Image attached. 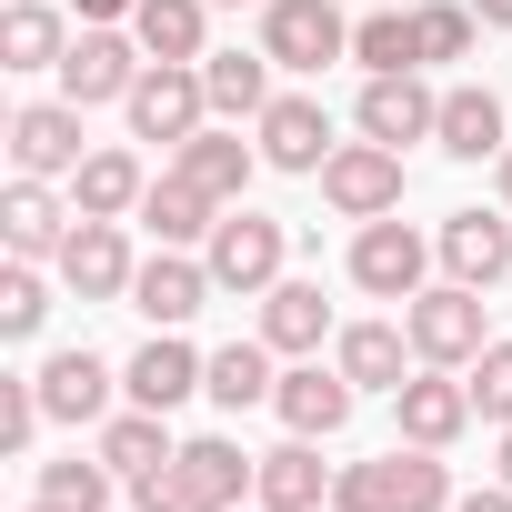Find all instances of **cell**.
Segmentation results:
<instances>
[{
	"instance_id": "obj_1",
	"label": "cell",
	"mask_w": 512,
	"mask_h": 512,
	"mask_svg": "<svg viewBox=\"0 0 512 512\" xmlns=\"http://www.w3.org/2000/svg\"><path fill=\"white\" fill-rule=\"evenodd\" d=\"M251 472H262V452H241L231 432H201V442H181L161 472H141L121 492H131V512H241Z\"/></svg>"
},
{
	"instance_id": "obj_2",
	"label": "cell",
	"mask_w": 512,
	"mask_h": 512,
	"mask_svg": "<svg viewBox=\"0 0 512 512\" xmlns=\"http://www.w3.org/2000/svg\"><path fill=\"white\" fill-rule=\"evenodd\" d=\"M452 462L422 442H392L382 462H342L332 472V512H452Z\"/></svg>"
},
{
	"instance_id": "obj_3",
	"label": "cell",
	"mask_w": 512,
	"mask_h": 512,
	"mask_svg": "<svg viewBox=\"0 0 512 512\" xmlns=\"http://www.w3.org/2000/svg\"><path fill=\"white\" fill-rule=\"evenodd\" d=\"M201 262H211V282L221 292H241V302H262L282 272H292V231L272 221V211H251V201H231L221 221H211V241H201Z\"/></svg>"
},
{
	"instance_id": "obj_4",
	"label": "cell",
	"mask_w": 512,
	"mask_h": 512,
	"mask_svg": "<svg viewBox=\"0 0 512 512\" xmlns=\"http://www.w3.org/2000/svg\"><path fill=\"white\" fill-rule=\"evenodd\" d=\"M402 332H412V352H422V362L462 372V362L492 342V302H482L472 282H422V292L402 302Z\"/></svg>"
},
{
	"instance_id": "obj_5",
	"label": "cell",
	"mask_w": 512,
	"mask_h": 512,
	"mask_svg": "<svg viewBox=\"0 0 512 512\" xmlns=\"http://www.w3.org/2000/svg\"><path fill=\"white\" fill-rule=\"evenodd\" d=\"M432 262H442V251H432V231H412L402 211H382V221H362L352 231V292H372V302H412L422 282H432Z\"/></svg>"
},
{
	"instance_id": "obj_6",
	"label": "cell",
	"mask_w": 512,
	"mask_h": 512,
	"mask_svg": "<svg viewBox=\"0 0 512 512\" xmlns=\"http://www.w3.org/2000/svg\"><path fill=\"white\" fill-rule=\"evenodd\" d=\"M151 71V51L131 41V21H81L71 51H61V101L101 111V101H131V81Z\"/></svg>"
},
{
	"instance_id": "obj_7",
	"label": "cell",
	"mask_w": 512,
	"mask_h": 512,
	"mask_svg": "<svg viewBox=\"0 0 512 512\" xmlns=\"http://www.w3.org/2000/svg\"><path fill=\"white\" fill-rule=\"evenodd\" d=\"M121 121H131V141H161V151H181V141L211 121V81H201V61H151V71L131 81Z\"/></svg>"
},
{
	"instance_id": "obj_8",
	"label": "cell",
	"mask_w": 512,
	"mask_h": 512,
	"mask_svg": "<svg viewBox=\"0 0 512 512\" xmlns=\"http://www.w3.org/2000/svg\"><path fill=\"white\" fill-rule=\"evenodd\" d=\"M262 51H272V71L322 81L332 61H352V21L332 0H262Z\"/></svg>"
},
{
	"instance_id": "obj_9",
	"label": "cell",
	"mask_w": 512,
	"mask_h": 512,
	"mask_svg": "<svg viewBox=\"0 0 512 512\" xmlns=\"http://www.w3.org/2000/svg\"><path fill=\"white\" fill-rule=\"evenodd\" d=\"M61 292L71 302H131V272H141V251H131V231L121 221H71V241H61Z\"/></svg>"
},
{
	"instance_id": "obj_10",
	"label": "cell",
	"mask_w": 512,
	"mask_h": 512,
	"mask_svg": "<svg viewBox=\"0 0 512 512\" xmlns=\"http://www.w3.org/2000/svg\"><path fill=\"white\" fill-rule=\"evenodd\" d=\"M352 121H362V141L412 151V141H432V131H442V91H432L422 71H372V81H362V101H352Z\"/></svg>"
},
{
	"instance_id": "obj_11",
	"label": "cell",
	"mask_w": 512,
	"mask_h": 512,
	"mask_svg": "<svg viewBox=\"0 0 512 512\" xmlns=\"http://www.w3.org/2000/svg\"><path fill=\"white\" fill-rule=\"evenodd\" d=\"M322 201H332L342 221L402 211V151H392V141H342V151L322 161Z\"/></svg>"
},
{
	"instance_id": "obj_12",
	"label": "cell",
	"mask_w": 512,
	"mask_h": 512,
	"mask_svg": "<svg viewBox=\"0 0 512 512\" xmlns=\"http://www.w3.org/2000/svg\"><path fill=\"white\" fill-rule=\"evenodd\" d=\"M392 422H402V442H422V452H452L482 412H472V382L462 372H442V362H422L402 392H392Z\"/></svg>"
},
{
	"instance_id": "obj_13",
	"label": "cell",
	"mask_w": 512,
	"mask_h": 512,
	"mask_svg": "<svg viewBox=\"0 0 512 512\" xmlns=\"http://www.w3.org/2000/svg\"><path fill=\"white\" fill-rule=\"evenodd\" d=\"M251 141H262L272 171H302V181H322V161L342 151V141H332V111H322L312 91H272V111L251 121Z\"/></svg>"
},
{
	"instance_id": "obj_14",
	"label": "cell",
	"mask_w": 512,
	"mask_h": 512,
	"mask_svg": "<svg viewBox=\"0 0 512 512\" xmlns=\"http://www.w3.org/2000/svg\"><path fill=\"white\" fill-rule=\"evenodd\" d=\"M31 382H41V402H51V422H71V432H81V422L101 432V422L121 412V372H111V362H101L91 342H71V352H51V362H41Z\"/></svg>"
},
{
	"instance_id": "obj_15",
	"label": "cell",
	"mask_w": 512,
	"mask_h": 512,
	"mask_svg": "<svg viewBox=\"0 0 512 512\" xmlns=\"http://www.w3.org/2000/svg\"><path fill=\"white\" fill-rule=\"evenodd\" d=\"M352 402H362V392H352V372H342V362H322V352H312V362H292V372L272 382V412H282V432H302V442H332V432L352 422Z\"/></svg>"
},
{
	"instance_id": "obj_16",
	"label": "cell",
	"mask_w": 512,
	"mask_h": 512,
	"mask_svg": "<svg viewBox=\"0 0 512 512\" xmlns=\"http://www.w3.org/2000/svg\"><path fill=\"white\" fill-rule=\"evenodd\" d=\"M71 221H81V201H61L51 181L11 171V191H0V241H11V262H61Z\"/></svg>"
},
{
	"instance_id": "obj_17",
	"label": "cell",
	"mask_w": 512,
	"mask_h": 512,
	"mask_svg": "<svg viewBox=\"0 0 512 512\" xmlns=\"http://www.w3.org/2000/svg\"><path fill=\"white\" fill-rule=\"evenodd\" d=\"M91 151H81V101H21L11 111V171L31 181H71Z\"/></svg>"
},
{
	"instance_id": "obj_18",
	"label": "cell",
	"mask_w": 512,
	"mask_h": 512,
	"mask_svg": "<svg viewBox=\"0 0 512 512\" xmlns=\"http://www.w3.org/2000/svg\"><path fill=\"white\" fill-rule=\"evenodd\" d=\"M201 382H211V352H191L181 332H151V342L121 362V402H141V412H181Z\"/></svg>"
},
{
	"instance_id": "obj_19",
	"label": "cell",
	"mask_w": 512,
	"mask_h": 512,
	"mask_svg": "<svg viewBox=\"0 0 512 512\" xmlns=\"http://www.w3.org/2000/svg\"><path fill=\"white\" fill-rule=\"evenodd\" d=\"M211 292H221V282H211V262H201V251H151V262L131 272V312H141L151 332H181Z\"/></svg>"
},
{
	"instance_id": "obj_20",
	"label": "cell",
	"mask_w": 512,
	"mask_h": 512,
	"mask_svg": "<svg viewBox=\"0 0 512 512\" xmlns=\"http://www.w3.org/2000/svg\"><path fill=\"white\" fill-rule=\"evenodd\" d=\"M432 251H442V282L492 292V282L512 272V211H452V221L432 231Z\"/></svg>"
},
{
	"instance_id": "obj_21",
	"label": "cell",
	"mask_w": 512,
	"mask_h": 512,
	"mask_svg": "<svg viewBox=\"0 0 512 512\" xmlns=\"http://www.w3.org/2000/svg\"><path fill=\"white\" fill-rule=\"evenodd\" d=\"M171 171H191V181L231 211V201L251 191V171H262V141H241V121H201V131L171 151Z\"/></svg>"
},
{
	"instance_id": "obj_22",
	"label": "cell",
	"mask_w": 512,
	"mask_h": 512,
	"mask_svg": "<svg viewBox=\"0 0 512 512\" xmlns=\"http://www.w3.org/2000/svg\"><path fill=\"white\" fill-rule=\"evenodd\" d=\"M161 251H201L211 241V221H221V201L191 181V171H151V191H141V211H131Z\"/></svg>"
},
{
	"instance_id": "obj_23",
	"label": "cell",
	"mask_w": 512,
	"mask_h": 512,
	"mask_svg": "<svg viewBox=\"0 0 512 512\" xmlns=\"http://www.w3.org/2000/svg\"><path fill=\"white\" fill-rule=\"evenodd\" d=\"M342 322H332V302H322V282H302V272H282L272 292H262V342L282 352V362H312L322 342H332Z\"/></svg>"
},
{
	"instance_id": "obj_24",
	"label": "cell",
	"mask_w": 512,
	"mask_h": 512,
	"mask_svg": "<svg viewBox=\"0 0 512 512\" xmlns=\"http://www.w3.org/2000/svg\"><path fill=\"white\" fill-rule=\"evenodd\" d=\"M332 362L352 372V392H402V382L422 372V352H412L402 322H342V332H332Z\"/></svg>"
},
{
	"instance_id": "obj_25",
	"label": "cell",
	"mask_w": 512,
	"mask_h": 512,
	"mask_svg": "<svg viewBox=\"0 0 512 512\" xmlns=\"http://www.w3.org/2000/svg\"><path fill=\"white\" fill-rule=\"evenodd\" d=\"M251 502L262 512H322L332 502V462H322V442H282V452H262V472H251Z\"/></svg>"
},
{
	"instance_id": "obj_26",
	"label": "cell",
	"mask_w": 512,
	"mask_h": 512,
	"mask_svg": "<svg viewBox=\"0 0 512 512\" xmlns=\"http://www.w3.org/2000/svg\"><path fill=\"white\" fill-rule=\"evenodd\" d=\"M432 151H442V161H502V151H512L502 101H492L482 81H452V91H442V131H432Z\"/></svg>"
},
{
	"instance_id": "obj_27",
	"label": "cell",
	"mask_w": 512,
	"mask_h": 512,
	"mask_svg": "<svg viewBox=\"0 0 512 512\" xmlns=\"http://www.w3.org/2000/svg\"><path fill=\"white\" fill-rule=\"evenodd\" d=\"M141 191H151L141 151H91V161L71 171V201H81V221H131V211H141Z\"/></svg>"
},
{
	"instance_id": "obj_28",
	"label": "cell",
	"mask_w": 512,
	"mask_h": 512,
	"mask_svg": "<svg viewBox=\"0 0 512 512\" xmlns=\"http://www.w3.org/2000/svg\"><path fill=\"white\" fill-rule=\"evenodd\" d=\"M91 442H101V462H111L121 482H141V472H161V462L181 452V442H171V412H141V402H121Z\"/></svg>"
},
{
	"instance_id": "obj_29",
	"label": "cell",
	"mask_w": 512,
	"mask_h": 512,
	"mask_svg": "<svg viewBox=\"0 0 512 512\" xmlns=\"http://www.w3.org/2000/svg\"><path fill=\"white\" fill-rule=\"evenodd\" d=\"M131 41L151 61H211V0H141L131 11Z\"/></svg>"
},
{
	"instance_id": "obj_30",
	"label": "cell",
	"mask_w": 512,
	"mask_h": 512,
	"mask_svg": "<svg viewBox=\"0 0 512 512\" xmlns=\"http://www.w3.org/2000/svg\"><path fill=\"white\" fill-rule=\"evenodd\" d=\"M61 51H71V21L51 0H11L0 11V71H61Z\"/></svg>"
},
{
	"instance_id": "obj_31",
	"label": "cell",
	"mask_w": 512,
	"mask_h": 512,
	"mask_svg": "<svg viewBox=\"0 0 512 512\" xmlns=\"http://www.w3.org/2000/svg\"><path fill=\"white\" fill-rule=\"evenodd\" d=\"M201 81H211V121H262L272 111V51H211Z\"/></svg>"
},
{
	"instance_id": "obj_32",
	"label": "cell",
	"mask_w": 512,
	"mask_h": 512,
	"mask_svg": "<svg viewBox=\"0 0 512 512\" xmlns=\"http://www.w3.org/2000/svg\"><path fill=\"white\" fill-rule=\"evenodd\" d=\"M272 362H282V352H272L262 332H251V342H221V352H211V382H201V392H211L221 412H251V402H272V382H282Z\"/></svg>"
},
{
	"instance_id": "obj_33",
	"label": "cell",
	"mask_w": 512,
	"mask_h": 512,
	"mask_svg": "<svg viewBox=\"0 0 512 512\" xmlns=\"http://www.w3.org/2000/svg\"><path fill=\"white\" fill-rule=\"evenodd\" d=\"M51 282H61V272H41V262H11V272H0V342H41Z\"/></svg>"
},
{
	"instance_id": "obj_34",
	"label": "cell",
	"mask_w": 512,
	"mask_h": 512,
	"mask_svg": "<svg viewBox=\"0 0 512 512\" xmlns=\"http://www.w3.org/2000/svg\"><path fill=\"white\" fill-rule=\"evenodd\" d=\"M352 61H362V71H422L412 11H362V21H352Z\"/></svg>"
},
{
	"instance_id": "obj_35",
	"label": "cell",
	"mask_w": 512,
	"mask_h": 512,
	"mask_svg": "<svg viewBox=\"0 0 512 512\" xmlns=\"http://www.w3.org/2000/svg\"><path fill=\"white\" fill-rule=\"evenodd\" d=\"M111 482H121V472L101 462V442H91V452H71V462H41V492H51V502H71V512H111Z\"/></svg>"
},
{
	"instance_id": "obj_36",
	"label": "cell",
	"mask_w": 512,
	"mask_h": 512,
	"mask_svg": "<svg viewBox=\"0 0 512 512\" xmlns=\"http://www.w3.org/2000/svg\"><path fill=\"white\" fill-rule=\"evenodd\" d=\"M472 31H482L472 0H412V41H422V61H462Z\"/></svg>"
},
{
	"instance_id": "obj_37",
	"label": "cell",
	"mask_w": 512,
	"mask_h": 512,
	"mask_svg": "<svg viewBox=\"0 0 512 512\" xmlns=\"http://www.w3.org/2000/svg\"><path fill=\"white\" fill-rule=\"evenodd\" d=\"M462 382H472V412L502 432V422H512V342H482V352L462 362Z\"/></svg>"
},
{
	"instance_id": "obj_38",
	"label": "cell",
	"mask_w": 512,
	"mask_h": 512,
	"mask_svg": "<svg viewBox=\"0 0 512 512\" xmlns=\"http://www.w3.org/2000/svg\"><path fill=\"white\" fill-rule=\"evenodd\" d=\"M41 422H51L41 382H31V372H11V382H0V452H31V442H41Z\"/></svg>"
},
{
	"instance_id": "obj_39",
	"label": "cell",
	"mask_w": 512,
	"mask_h": 512,
	"mask_svg": "<svg viewBox=\"0 0 512 512\" xmlns=\"http://www.w3.org/2000/svg\"><path fill=\"white\" fill-rule=\"evenodd\" d=\"M452 512H512V482H482V492H462Z\"/></svg>"
},
{
	"instance_id": "obj_40",
	"label": "cell",
	"mask_w": 512,
	"mask_h": 512,
	"mask_svg": "<svg viewBox=\"0 0 512 512\" xmlns=\"http://www.w3.org/2000/svg\"><path fill=\"white\" fill-rule=\"evenodd\" d=\"M71 11H81V21H131L141 0H71Z\"/></svg>"
},
{
	"instance_id": "obj_41",
	"label": "cell",
	"mask_w": 512,
	"mask_h": 512,
	"mask_svg": "<svg viewBox=\"0 0 512 512\" xmlns=\"http://www.w3.org/2000/svg\"><path fill=\"white\" fill-rule=\"evenodd\" d=\"M472 11H482V31H512V0H472Z\"/></svg>"
},
{
	"instance_id": "obj_42",
	"label": "cell",
	"mask_w": 512,
	"mask_h": 512,
	"mask_svg": "<svg viewBox=\"0 0 512 512\" xmlns=\"http://www.w3.org/2000/svg\"><path fill=\"white\" fill-rule=\"evenodd\" d=\"M492 482H512V422H502V442H492Z\"/></svg>"
},
{
	"instance_id": "obj_43",
	"label": "cell",
	"mask_w": 512,
	"mask_h": 512,
	"mask_svg": "<svg viewBox=\"0 0 512 512\" xmlns=\"http://www.w3.org/2000/svg\"><path fill=\"white\" fill-rule=\"evenodd\" d=\"M492 191H502V211H512V151H502V161H492Z\"/></svg>"
},
{
	"instance_id": "obj_44",
	"label": "cell",
	"mask_w": 512,
	"mask_h": 512,
	"mask_svg": "<svg viewBox=\"0 0 512 512\" xmlns=\"http://www.w3.org/2000/svg\"><path fill=\"white\" fill-rule=\"evenodd\" d=\"M21 512H71V502H51V492H31V502H21Z\"/></svg>"
},
{
	"instance_id": "obj_45",
	"label": "cell",
	"mask_w": 512,
	"mask_h": 512,
	"mask_svg": "<svg viewBox=\"0 0 512 512\" xmlns=\"http://www.w3.org/2000/svg\"><path fill=\"white\" fill-rule=\"evenodd\" d=\"M241 512H262V502H241Z\"/></svg>"
},
{
	"instance_id": "obj_46",
	"label": "cell",
	"mask_w": 512,
	"mask_h": 512,
	"mask_svg": "<svg viewBox=\"0 0 512 512\" xmlns=\"http://www.w3.org/2000/svg\"><path fill=\"white\" fill-rule=\"evenodd\" d=\"M322 512H332V502H322Z\"/></svg>"
}]
</instances>
